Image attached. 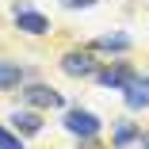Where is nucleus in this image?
<instances>
[{
	"instance_id": "obj_8",
	"label": "nucleus",
	"mask_w": 149,
	"mask_h": 149,
	"mask_svg": "<svg viewBox=\"0 0 149 149\" xmlns=\"http://www.w3.org/2000/svg\"><path fill=\"white\" fill-rule=\"evenodd\" d=\"M23 77H27V73H23L19 65H8V61H0V92H4V88H15Z\"/></svg>"
},
{
	"instance_id": "obj_13",
	"label": "nucleus",
	"mask_w": 149,
	"mask_h": 149,
	"mask_svg": "<svg viewBox=\"0 0 149 149\" xmlns=\"http://www.w3.org/2000/svg\"><path fill=\"white\" fill-rule=\"evenodd\" d=\"M141 141H145V145H149V138H141Z\"/></svg>"
},
{
	"instance_id": "obj_1",
	"label": "nucleus",
	"mask_w": 149,
	"mask_h": 149,
	"mask_svg": "<svg viewBox=\"0 0 149 149\" xmlns=\"http://www.w3.org/2000/svg\"><path fill=\"white\" fill-rule=\"evenodd\" d=\"M65 126H69L73 134H80V138H96V134H100V118H96L92 111H69V115H65Z\"/></svg>"
},
{
	"instance_id": "obj_10",
	"label": "nucleus",
	"mask_w": 149,
	"mask_h": 149,
	"mask_svg": "<svg viewBox=\"0 0 149 149\" xmlns=\"http://www.w3.org/2000/svg\"><path fill=\"white\" fill-rule=\"evenodd\" d=\"M141 134H138V126H130V123H123L115 130V145H130V141H138Z\"/></svg>"
},
{
	"instance_id": "obj_6",
	"label": "nucleus",
	"mask_w": 149,
	"mask_h": 149,
	"mask_svg": "<svg viewBox=\"0 0 149 149\" xmlns=\"http://www.w3.org/2000/svg\"><path fill=\"white\" fill-rule=\"evenodd\" d=\"M134 77V69L130 65H111V69H103L100 73V84L103 88H126V80Z\"/></svg>"
},
{
	"instance_id": "obj_4",
	"label": "nucleus",
	"mask_w": 149,
	"mask_h": 149,
	"mask_svg": "<svg viewBox=\"0 0 149 149\" xmlns=\"http://www.w3.org/2000/svg\"><path fill=\"white\" fill-rule=\"evenodd\" d=\"M15 23H19V31H27V35H42V31H50V23H46V15L31 12L27 4H19V8H15Z\"/></svg>"
},
{
	"instance_id": "obj_2",
	"label": "nucleus",
	"mask_w": 149,
	"mask_h": 149,
	"mask_svg": "<svg viewBox=\"0 0 149 149\" xmlns=\"http://www.w3.org/2000/svg\"><path fill=\"white\" fill-rule=\"evenodd\" d=\"M61 69H65L69 77H92V73H96V61H92L88 50H73V54L61 57Z\"/></svg>"
},
{
	"instance_id": "obj_9",
	"label": "nucleus",
	"mask_w": 149,
	"mask_h": 149,
	"mask_svg": "<svg viewBox=\"0 0 149 149\" xmlns=\"http://www.w3.org/2000/svg\"><path fill=\"white\" fill-rule=\"evenodd\" d=\"M96 46H100V50H130V38H126V35H103Z\"/></svg>"
},
{
	"instance_id": "obj_3",
	"label": "nucleus",
	"mask_w": 149,
	"mask_h": 149,
	"mask_svg": "<svg viewBox=\"0 0 149 149\" xmlns=\"http://www.w3.org/2000/svg\"><path fill=\"white\" fill-rule=\"evenodd\" d=\"M23 100L31 107H61V92H54V88H46V84H27Z\"/></svg>"
},
{
	"instance_id": "obj_7",
	"label": "nucleus",
	"mask_w": 149,
	"mask_h": 149,
	"mask_svg": "<svg viewBox=\"0 0 149 149\" xmlns=\"http://www.w3.org/2000/svg\"><path fill=\"white\" fill-rule=\"evenodd\" d=\"M12 126H15L19 134H38V130H42V118H38L35 111H15V115H12Z\"/></svg>"
},
{
	"instance_id": "obj_11",
	"label": "nucleus",
	"mask_w": 149,
	"mask_h": 149,
	"mask_svg": "<svg viewBox=\"0 0 149 149\" xmlns=\"http://www.w3.org/2000/svg\"><path fill=\"white\" fill-rule=\"evenodd\" d=\"M0 145H4V149H19V134H8V130H0Z\"/></svg>"
},
{
	"instance_id": "obj_5",
	"label": "nucleus",
	"mask_w": 149,
	"mask_h": 149,
	"mask_svg": "<svg viewBox=\"0 0 149 149\" xmlns=\"http://www.w3.org/2000/svg\"><path fill=\"white\" fill-rule=\"evenodd\" d=\"M123 92H126L130 107H149V77H130Z\"/></svg>"
},
{
	"instance_id": "obj_12",
	"label": "nucleus",
	"mask_w": 149,
	"mask_h": 149,
	"mask_svg": "<svg viewBox=\"0 0 149 149\" xmlns=\"http://www.w3.org/2000/svg\"><path fill=\"white\" fill-rule=\"evenodd\" d=\"M88 4H96V0H65V8H88Z\"/></svg>"
}]
</instances>
